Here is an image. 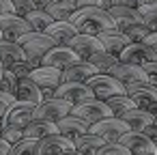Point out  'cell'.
I'll return each mask as SVG.
<instances>
[{"mask_svg":"<svg viewBox=\"0 0 157 155\" xmlns=\"http://www.w3.org/2000/svg\"><path fill=\"white\" fill-rule=\"evenodd\" d=\"M108 13H110V17H112V22H114V28L121 30L123 35H127L131 43H142V41L151 35V33L144 28L138 9H129V7H110Z\"/></svg>","mask_w":157,"mask_h":155,"instance_id":"obj_1","label":"cell"},{"mask_svg":"<svg viewBox=\"0 0 157 155\" xmlns=\"http://www.w3.org/2000/svg\"><path fill=\"white\" fill-rule=\"evenodd\" d=\"M69 22L75 26V30H78L80 35H93V37H97V35L103 33V30L114 28V22H112L110 13L103 11V9H99V7L78 9V11L71 15Z\"/></svg>","mask_w":157,"mask_h":155,"instance_id":"obj_2","label":"cell"},{"mask_svg":"<svg viewBox=\"0 0 157 155\" xmlns=\"http://www.w3.org/2000/svg\"><path fill=\"white\" fill-rule=\"evenodd\" d=\"M15 43L24 50V54H26V63H28L33 69L41 67V63H43L45 54L54 48V43H52L43 33H35V30L26 33V35H24V37H20Z\"/></svg>","mask_w":157,"mask_h":155,"instance_id":"obj_3","label":"cell"},{"mask_svg":"<svg viewBox=\"0 0 157 155\" xmlns=\"http://www.w3.org/2000/svg\"><path fill=\"white\" fill-rule=\"evenodd\" d=\"M86 86L90 88L93 97L99 99V101H108V99H112V97L125 95V86H123L118 80H114L112 76H108V73H99V76L90 78V80L86 82Z\"/></svg>","mask_w":157,"mask_h":155,"instance_id":"obj_4","label":"cell"},{"mask_svg":"<svg viewBox=\"0 0 157 155\" xmlns=\"http://www.w3.org/2000/svg\"><path fill=\"white\" fill-rule=\"evenodd\" d=\"M71 103L54 97V99H48L43 103H39L33 112V118L35 121H45V123H58L60 118H65L67 114H71Z\"/></svg>","mask_w":157,"mask_h":155,"instance_id":"obj_5","label":"cell"},{"mask_svg":"<svg viewBox=\"0 0 157 155\" xmlns=\"http://www.w3.org/2000/svg\"><path fill=\"white\" fill-rule=\"evenodd\" d=\"M125 95L129 99H133V103L140 110H151L157 106V86L151 82H140V84H131L125 86Z\"/></svg>","mask_w":157,"mask_h":155,"instance_id":"obj_6","label":"cell"},{"mask_svg":"<svg viewBox=\"0 0 157 155\" xmlns=\"http://www.w3.org/2000/svg\"><path fill=\"white\" fill-rule=\"evenodd\" d=\"M71 114L78 116V118H82V121L88 123V125H95V123H99V121L112 116V112H110V108L105 106V101H99V99H90V101H86V103L73 106V108H71Z\"/></svg>","mask_w":157,"mask_h":155,"instance_id":"obj_7","label":"cell"},{"mask_svg":"<svg viewBox=\"0 0 157 155\" xmlns=\"http://www.w3.org/2000/svg\"><path fill=\"white\" fill-rule=\"evenodd\" d=\"M88 131L95 134V136H99V138H103L105 142H118V138L125 136V134L129 131V127H127L121 118H116V116H108V118H103V121L90 125Z\"/></svg>","mask_w":157,"mask_h":155,"instance_id":"obj_8","label":"cell"},{"mask_svg":"<svg viewBox=\"0 0 157 155\" xmlns=\"http://www.w3.org/2000/svg\"><path fill=\"white\" fill-rule=\"evenodd\" d=\"M118 144H123L131 155H157L155 142L140 131H127L125 136L118 138Z\"/></svg>","mask_w":157,"mask_h":155,"instance_id":"obj_9","label":"cell"},{"mask_svg":"<svg viewBox=\"0 0 157 155\" xmlns=\"http://www.w3.org/2000/svg\"><path fill=\"white\" fill-rule=\"evenodd\" d=\"M118 63H127V65H136V67H144L148 63H157V56L153 54V50L144 43H129L121 56Z\"/></svg>","mask_w":157,"mask_h":155,"instance_id":"obj_10","label":"cell"},{"mask_svg":"<svg viewBox=\"0 0 157 155\" xmlns=\"http://www.w3.org/2000/svg\"><path fill=\"white\" fill-rule=\"evenodd\" d=\"M75 63H80V58H78V54L69 48V45H54L48 54H45V58H43V67H54V69H67V67H71V65H75Z\"/></svg>","mask_w":157,"mask_h":155,"instance_id":"obj_11","label":"cell"},{"mask_svg":"<svg viewBox=\"0 0 157 155\" xmlns=\"http://www.w3.org/2000/svg\"><path fill=\"white\" fill-rule=\"evenodd\" d=\"M56 97L63 99V101H67V103H71V106H80V103H86V101L95 99L93 93H90V88L86 84H78V82L60 84L56 88Z\"/></svg>","mask_w":157,"mask_h":155,"instance_id":"obj_12","label":"cell"},{"mask_svg":"<svg viewBox=\"0 0 157 155\" xmlns=\"http://www.w3.org/2000/svg\"><path fill=\"white\" fill-rule=\"evenodd\" d=\"M0 33H2V41L15 43L20 37L30 33V26L20 15H0Z\"/></svg>","mask_w":157,"mask_h":155,"instance_id":"obj_13","label":"cell"},{"mask_svg":"<svg viewBox=\"0 0 157 155\" xmlns=\"http://www.w3.org/2000/svg\"><path fill=\"white\" fill-rule=\"evenodd\" d=\"M69 48H71V50L78 54V58L84 60V63H88L90 56H95V54H99V52H105L103 45L99 43V39L93 37V35H75V37L69 41Z\"/></svg>","mask_w":157,"mask_h":155,"instance_id":"obj_14","label":"cell"},{"mask_svg":"<svg viewBox=\"0 0 157 155\" xmlns=\"http://www.w3.org/2000/svg\"><path fill=\"white\" fill-rule=\"evenodd\" d=\"M33 112H35V106L15 101V103L9 108V112L2 116V125H11V127L26 129V127L35 121V118H33Z\"/></svg>","mask_w":157,"mask_h":155,"instance_id":"obj_15","label":"cell"},{"mask_svg":"<svg viewBox=\"0 0 157 155\" xmlns=\"http://www.w3.org/2000/svg\"><path fill=\"white\" fill-rule=\"evenodd\" d=\"M108 76H112L114 80H118L123 86H131V84H140V82H146V76L142 71V67H136V65H127V63H116Z\"/></svg>","mask_w":157,"mask_h":155,"instance_id":"obj_16","label":"cell"},{"mask_svg":"<svg viewBox=\"0 0 157 155\" xmlns=\"http://www.w3.org/2000/svg\"><path fill=\"white\" fill-rule=\"evenodd\" d=\"M95 76H99V71H97L90 63L80 60V63H75V65H71V67H67V69L60 71V84H67V82L86 84V82H88L90 78H95Z\"/></svg>","mask_w":157,"mask_h":155,"instance_id":"obj_17","label":"cell"},{"mask_svg":"<svg viewBox=\"0 0 157 155\" xmlns=\"http://www.w3.org/2000/svg\"><path fill=\"white\" fill-rule=\"evenodd\" d=\"M97 39H99V43L103 45V50L108 52V54H112V56H121V52L131 43L129 41V37L127 35H123L121 30H116V28H110V30H103V33H99L97 35Z\"/></svg>","mask_w":157,"mask_h":155,"instance_id":"obj_18","label":"cell"},{"mask_svg":"<svg viewBox=\"0 0 157 155\" xmlns=\"http://www.w3.org/2000/svg\"><path fill=\"white\" fill-rule=\"evenodd\" d=\"M69 151H73V140H69L60 134L48 136V138L37 142V153L39 155H63V153H69Z\"/></svg>","mask_w":157,"mask_h":155,"instance_id":"obj_19","label":"cell"},{"mask_svg":"<svg viewBox=\"0 0 157 155\" xmlns=\"http://www.w3.org/2000/svg\"><path fill=\"white\" fill-rule=\"evenodd\" d=\"M41 91H56L60 86V69H54V67H37L33 69V73L28 76Z\"/></svg>","mask_w":157,"mask_h":155,"instance_id":"obj_20","label":"cell"},{"mask_svg":"<svg viewBox=\"0 0 157 155\" xmlns=\"http://www.w3.org/2000/svg\"><path fill=\"white\" fill-rule=\"evenodd\" d=\"M56 129H58V134L60 136H65V138H69V140H78V138H82L84 134H88V129H90V125L88 123H84L82 118H78V116H73V114H67L65 118H60L58 123H56Z\"/></svg>","mask_w":157,"mask_h":155,"instance_id":"obj_21","label":"cell"},{"mask_svg":"<svg viewBox=\"0 0 157 155\" xmlns=\"http://www.w3.org/2000/svg\"><path fill=\"white\" fill-rule=\"evenodd\" d=\"M43 35H45L54 45H69V41H71L75 35H80V33L75 30V26H73L71 22H54Z\"/></svg>","mask_w":157,"mask_h":155,"instance_id":"obj_22","label":"cell"},{"mask_svg":"<svg viewBox=\"0 0 157 155\" xmlns=\"http://www.w3.org/2000/svg\"><path fill=\"white\" fill-rule=\"evenodd\" d=\"M43 11L54 22H69L71 15L78 11V5H75V0H48Z\"/></svg>","mask_w":157,"mask_h":155,"instance_id":"obj_23","label":"cell"},{"mask_svg":"<svg viewBox=\"0 0 157 155\" xmlns=\"http://www.w3.org/2000/svg\"><path fill=\"white\" fill-rule=\"evenodd\" d=\"M15 99L22 101V103H30V106H39L43 103V97H41V88L30 80V78H22L17 82V93H15Z\"/></svg>","mask_w":157,"mask_h":155,"instance_id":"obj_24","label":"cell"},{"mask_svg":"<svg viewBox=\"0 0 157 155\" xmlns=\"http://www.w3.org/2000/svg\"><path fill=\"white\" fill-rule=\"evenodd\" d=\"M127 127H129V131H144L146 127H151V125H155V118L146 112V110H140V108H133V110H129V112H125L123 116H118Z\"/></svg>","mask_w":157,"mask_h":155,"instance_id":"obj_25","label":"cell"},{"mask_svg":"<svg viewBox=\"0 0 157 155\" xmlns=\"http://www.w3.org/2000/svg\"><path fill=\"white\" fill-rule=\"evenodd\" d=\"M24 60H26V54L17 43L0 41V65H2V69H11L13 65L24 63Z\"/></svg>","mask_w":157,"mask_h":155,"instance_id":"obj_26","label":"cell"},{"mask_svg":"<svg viewBox=\"0 0 157 155\" xmlns=\"http://www.w3.org/2000/svg\"><path fill=\"white\" fill-rule=\"evenodd\" d=\"M103 146H105V140L99 138V136H95V134H90V131L84 134L82 138H78L73 142V151L78 155H97Z\"/></svg>","mask_w":157,"mask_h":155,"instance_id":"obj_27","label":"cell"},{"mask_svg":"<svg viewBox=\"0 0 157 155\" xmlns=\"http://www.w3.org/2000/svg\"><path fill=\"white\" fill-rule=\"evenodd\" d=\"M58 134L56 129V123H45V121H33L26 129H24V140H33V142H39L48 136H54Z\"/></svg>","mask_w":157,"mask_h":155,"instance_id":"obj_28","label":"cell"},{"mask_svg":"<svg viewBox=\"0 0 157 155\" xmlns=\"http://www.w3.org/2000/svg\"><path fill=\"white\" fill-rule=\"evenodd\" d=\"M138 13L148 33H157V0H138Z\"/></svg>","mask_w":157,"mask_h":155,"instance_id":"obj_29","label":"cell"},{"mask_svg":"<svg viewBox=\"0 0 157 155\" xmlns=\"http://www.w3.org/2000/svg\"><path fill=\"white\" fill-rule=\"evenodd\" d=\"M26 22H28V26H30V30H35V33H45L52 24H54V20L43 11V9H37V11H33V13H28L26 17H24Z\"/></svg>","mask_w":157,"mask_h":155,"instance_id":"obj_30","label":"cell"},{"mask_svg":"<svg viewBox=\"0 0 157 155\" xmlns=\"http://www.w3.org/2000/svg\"><path fill=\"white\" fill-rule=\"evenodd\" d=\"M105 106L110 108V112H112V116H123L125 112H129V110H133V108H138L136 103H133V99H129L127 95H118V97H112V99H108L105 101Z\"/></svg>","mask_w":157,"mask_h":155,"instance_id":"obj_31","label":"cell"},{"mask_svg":"<svg viewBox=\"0 0 157 155\" xmlns=\"http://www.w3.org/2000/svg\"><path fill=\"white\" fill-rule=\"evenodd\" d=\"M88 63H90L99 73H108V71L118 63V58H116V56H112V54H108V52H99V54L90 56V58H88Z\"/></svg>","mask_w":157,"mask_h":155,"instance_id":"obj_32","label":"cell"},{"mask_svg":"<svg viewBox=\"0 0 157 155\" xmlns=\"http://www.w3.org/2000/svg\"><path fill=\"white\" fill-rule=\"evenodd\" d=\"M17 82H20V80L13 76L11 69H2V73H0V91H2V93L15 97V93H17Z\"/></svg>","mask_w":157,"mask_h":155,"instance_id":"obj_33","label":"cell"},{"mask_svg":"<svg viewBox=\"0 0 157 155\" xmlns=\"http://www.w3.org/2000/svg\"><path fill=\"white\" fill-rule=\"evenodd\" d=\"M2 138L9 146H13V144H17V142H22L24 140V129H20V127H11V125H2Z\"/></svg>","mask_w":157,"mask_h":155,"instance_id":"obj_34","label":"cell"},{"mask_svg":"<svg viewBox=\"0 0 157 155\" xmlns=\"http://www.w3.org/2000/svg\"><path fill=\"white\" fill-rule=\"evenodd\" d=\"M9 155H39L37 153V142L33 140H22L9 149Z\"/></svg>","mask_w":157,"mask_h":155,"instance_id":"obj_35","label":"cell"},{"mask_svg":"<svg viewBox=\"0 0 157 155\" xmlns=\"http://www.w3.org/2000/svg\"><path fill=\"white\" fill-rule=\"evenodd\" d=\"M97 155H131L123 144H118V142H105V146L97 153Z\"/></svg>","mask_w":157,"mask_h":155,"instance_id":"obj_36","label":"cell"},{"mask_svg":"<svg viewBox=\"0 0 157 155\" xmlns=\"http://www.w3.org/2000/svg\"><path fill=\"white\" fill-rule=\"evenodd\" d=\"M11 71H13V76L17 78V80H22V78H28L30 73H33V67L24 60V63H17V65H13L11 67Z\"/></svg>","mask_w":157,"mask_h":155,"instance_id":"obj_37","label":"cell"},{"mask_svg":"<svg viewBox=\"0 0 157 155\" xmlns=\"http://www.w3.org/2000/svg\"><path fill=\"white\" fill-rule=\"evenodd\" d=\"M15 101H17L15 97H11V95H7V93L0 91V118H2V116L9 112V108H11Z\"/></svg>","mask_w":157,"mask_h":155,"instance_id":"obj_38","label":"cell"},{"mask_svg":"<svg viewBox=\"0 0 157 155\" xmlns=\"http://www.w3.org/2000/svg\"><path fill=\"white\" fill-rule=\"evenodd\" d=\"M142 71H144V76H146V82H151V84L157 86V63H148V65H144Z\"/></svg>","mask_w":157,"mask_h":155,"instance_id":"obj_39","label":"cell"},{"mask_svg":"<svg viewBox=\"0 0 157 155\" xmlns=\"http://www.w3.org/2000/svg\"><path fill=\"white\" fill-rule=\"evenodd\" d=\"M0 11H2V15H15L13 0H0Z\"/></svg>","mask_w":157,"mask_h":155,"instance_id":"obj_40","label":"cell"},{"mask_svg":"<svg viewBox=\"0 0 157 155\" xmlns=\"http://www.w3.org/2000/svg\"><path fill=\"white\" fill-rule=\"evenodd\" d=\"M142 43H144V45H148V48L153 50V54L157 56V33H151V35H148Z\"/></svg>","mask_w":157,"mask_h":155,"instance_id":"obj_41","label":"cell"},{"mask_svg":"<svg viewBox=\"0 0 157 155\" xmlns=\"http://www.w3.org/2000/svg\"><path fill=\"white\" fill-rule=\"evenodd\" d=\"M9 149H11V146H9L2 138H0V155H9Z\"/></svg>","mask_w":157,"mask_h":155,"instance_id":"obj_42","label":"cell"},{"mask_svg":"<svg viewBox=\"0 0 157 155\" xmlns=\"http://www.w3.org/2000/svg\"><path fill=\"white\" fill-rule=\"evenodd\" d=\"M63 155H78L75 151H69V153H63Z\"/></svg>","mask_w":157,"mask_h":155,"instance_id":"obj_43","label":"cell"},{"mask_svg":"<svg viewBox=\"0 0 157 155\" xmlns=\"http://www.w3.org/2000/svg\"><path fill=\"white\" fill-rule=\"evenodd\" d=\"M0 136H2V118H0Z\"/></svg>","mask_w":157,"mask_h":155,"instance_id":"obj_44","label":"cell"},{"mask_svg":"<svg viewBox=\"0 0 157 155\" xmlns=\"http://www.w3.org/2000/svg\"><path fill=\"white\" fill-rule=\"evenodd\" d=\"M0 41H2V33H0Z\"/></svg>","mask_w":157,"mask_h":155,"instance_id":"obj_45","label":"cell"},{"mask_svg":"<svg viewBox=\"0 0 157 155\" xmlns=\"http://www.w3.org/2000/svg\"><path fill=\"white\" fill-rule=\"evenodd\" d=\"M0 73H2V65H0Z\"/></svg>","mask_w":157,"mask_h":155,"instance_id":"obj_46","label":"cell"},{"mask_svg":"<svg viewBox=\"0 0 157 155\" xmlns=\"http://www.w3.org/2000/svg\"><path fill=\"white\" fill-rule=\"evenodd\" d=\"M155 127H157V118H155Z\"/></svg>","mask_w":157,"mask_h":155,"instance_id":"obj_47","label":"cell"},{"mask_svg":"<svg viewBox=\"0 0 157 155\" xmlns=\"http://www.w3.org/2000/svg\"><path fill=\"white\" fill-rule=\"evenodd\" d=\"M0 15H2V11H0Z\"/></svg>","mask_w":157,"mask_h":155,"instance_id":"obj_48","label":"cell"},{"mask_svg":"<svg viewBox=\"0 0 157 155\" xmlns=\"http://www.w3.org/2000/svg\"><path fill=\"white\" fill-rule=\"evenodd\" d=\"M155 146H157V144H155Z\"/></svg>","mask_w":157,"mask_h":155,"instance_id":"obj_49","label":"cell"}]
</instances>
